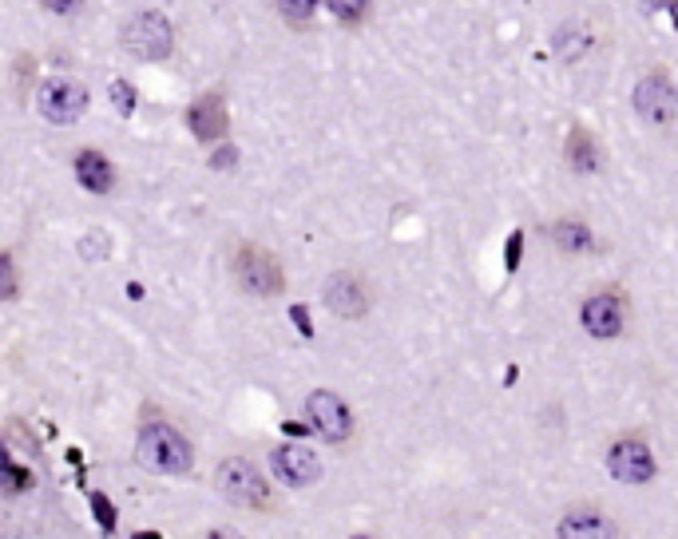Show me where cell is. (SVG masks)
Wrapping results in <instances>:
<instances>
[{
    "mask_svg": "<svg viewBox=\"0 0 678 539\" xmlns=\"http://www.w3.org/2000/svg\"><path fill=\"white\" fill-rule=\"evenodd\" d=\"M135 452H139V464H143V468H151V472H167V476L191 472V464H195L191 440H187L179 429H171L167 421H147V425L139 429Z\"/></svg>",
    "mask_w": 678,
    "mask_h": 539,
    "instance_id": "6da1fadb",
    "label": "cell"
},
{
    "mask_svg": "<svg viewBox=\"0 0 678 539\" xmlns=\"http://www.w3.org/2000/svg\"><path fill=\"white\" fill-rule=\"evenodd\" d=\"M230 274L238 282L242 294H254V298H278L286 290V270L282 262L266 250V246H254V242H238L234 254H230Z\"/></svg>",
    "mask_w": 678,
    "mask_h": 539,
    "instance_id": "7a4b0ae2",
    "label": "cell"
},
{
    "mask_svg": "<svg viewBox=\"0 0 678 539\" xmlns=\"http://www.w3.org/2000/svg\"><path fill=\"white\" fill-rule=\"evenodd\" d=\"M123 48L135 56V60H167L175 52V28L163 12H135L127 24H123Z\"/></svg>",
    "mask_w": 678,
    "mask_h": 539,
    "instance_id": "3957f363",
    "label": "cell"
},
{
    "mask_svg": "<svg viewBox=\"0 0 678 539\" xmlns=\"http://www.w3.org/2000/svg\"><path fill=\"white\" fill-rule=\"evenodd\" d=\"M215 480H219V492H223L230 504H242V508H266V504H270L266 480H262L258 468H254L250 460H242V456L223 460L219 472H215Z\"/></svg>",
    "mask_w": 678,
    "mask_h": 539,
    "instance_id": "277c9868",
    "label": "cell"
},
{
    "mask_svg": "<svg viewBox=\"0 0 678 539\" xmlns=\"http://www.w3.org/2000/svg\"><path fill=\"white\" fill-rule=\"evenodd\" d=\"M36 108L52 123H76L88 111V88L68 80V76H52L44 80V88L36 92Z\"/></svg>",
    "mask_w": 678,
    "mask_h": 539,
    "instance_id": "5b68a950",
    "label": "cell"
},
{
    "mask_svg": "<svg viewBox=\"0 0 678 539\" xmlns=\"http://www.w3.org/2000/svg\"><path fill=\"white\" fill-rule=\"evenodd\" d=\"M306 417H310V429L318 432L322 440H330V444H341V440L353 436V413L330 389H318V393L306 397Z\"/></svg>",
    "mask_w": 678,
    "mask_h": 539,
    "instance_id": "8992f818",
    "label": "cell"
},
{
    "mask_svg": "<svg viewBox=\"0 0 678 539\" xmlns=\"http://www.w3.org/2000/svg\"><path fill=\"white\" fill-rule=\"evenodd\" d=\"M635 111H639L647 123H655V127L675 123L678 88L671 84V76H667V72H651V76H643V80H639V88H635Z\"/></svg>",
    "mask_w": 678,
    "mask_h": 539,
    "instance_id": "52a82bcc",
    "label": "cell"
},
{
    "mask_svg": "<svg viewBox=\"0 0 678 539\" xmlns=\"http://www.w3.org/2000/svg\"><path fill=\"white\" fill-rule=\"evenodd\" d=\"M607 468H611V476L623 480V484H647V480L655 476V456H651V448H647L643 440L627 436V440H615V444H611Z\"/></svg>",
    "mask_w": 678,
    "mask_h": 539,
    "instance_id": "ba28073f",
    "label": "cell"
},
{
    "mask_svg": "<svg viewBox=\"0 0 678 539\" xmlns=\"http://www.w3.org/2000/svg\"><path fill=\"white\" fill-rule=\"evenodd\" d=\"M270 468H274V476H278L282 484H290V488H306V484H314V480L322 476V460H318L310 448H302V444H282V448H274V452H270Z\"/></svg>",
    "mask_w": 678,
    "mask_h": 539,
    "instance_id": "9c48e42d",
    "label": "cell"
},
{
    "mask_svg": "<svg viewBox=\"0 0 678 539\" xmlns=\"http://www.w3.org/2000/svg\"><path fill=\"white\" fill-rule=\"evenodd\" d=\"M326 306H330L338 318H345V322H357V318L369 314V286H365L357 274L338 270V274H330V282H326Z\"/></svg>",
    "mask_w": 678,
    "mask_h": 539,
    "instance_id": "30bf717a",
    "label": "cell"
},
{
    "mask_svg": "<svg viewBox=\"0 0 678 539\" xmlns=\"http://www.w3.org/2000/svg\"><path fill=\"white\" fill-rule=\"evenodd\" d=\"M579 318H583V329H587L591 337H603V341H607V337H619V333H623V325H627V306H623L619 294L603 290V294H595V298L583 302Z\"/></svg>",
    "mask_w": 678,
    "mask_h": 539,
    "instance_id": "8fae6325",
    "label": "cell"
},
{
    "mask_svg": "<svg viewBox=\"0 0 678 539\" xmlns=\"http://www.w3.org/2000/svg\"><path fill=\"white\" fill-rule=\"evenodd\" d=\"M226 123H230V115H226V100L219 92H207V96H199V100L187 108V127H191L195 139H203V143L223 139Z\"/></svg>",
    "mask_w": 678,
    "mask_h": 539,
    "instance_id": "7c38bea8",
    "label": "cell"
},
{
    "mask_svg": "<svg viewBox=\"0 0 678 539\" xmlns=\"http://www.w3.org/2000/svg\"><path fill=\"white\" fill-rule=\"evenodd\" d=\"M76 179L92 195H108L115 187V167L104 151H80L76 155Z\"/></svg>",
    "mask_w": 678,
    "mask_h": 539,
    "instance_id": "4fadbf2b",
    "label": "cell"
},
{
    "mask_svg": "<svg viewBox=\"0 0 678 539\" xmlns=\"http://www.w3.org/2000/svg\"><path fill=\"white\" fill-rule=\"evenodd\" d=\"M599 143H595V135L587 131V127H571V135H567V163H571V171H579V175H591V171H599Z\"/></svg>",
    "mask_w": 678,
    "mask_h": 539,
    "instance_id": "5bb4252c",
    "label": "cell"
},
{
    "mask_svg": "<svg viewBox=\"0 0 678 539\" xmlns=\"http://www.w3.org/2000/svg\"><path fill=\"white\" fill-rule=\"evenodd\" d=\"M615 528L603 520V512L595 508H579V512H567V520L560 524V536H611Z\"/></svg>",
    "mask_w": 678,
    "mask_h": 539,
    "instance_id": "9a60e30c",
    "label": "cell"
},
{
    "mask_svg": "<svg viewBox=\"0 0 678 539\" xmlns=\"http://www.w3.org/2000/svg\"><path fill=\"white\" fill-rule=\"evenodd\" d=\"M552 242H556L564 254H579V250L591 246V226L579 222V218H560V222L552 226Z\"/></svg>",
    "mask_w": 678,
    "mask_h": 539,
    "instance_id": "2e32d148",
    "label": "cell"
},
{
    "mask_svg": "<svg viewBox=\"0 0 678 539\" xmlns=\"http://www.w3.org/2000/svg\"><path fill=\"white\" fill-rule=\"evenodd\" d=\"M369 4H373V0H326V8L338 16L341 24H349V28H357V24L369 16Z\"/></svg>",
    "mask_w": 678,
    "mask_h": 539,
    "instance_id": "e0dca14e",
    "label": "cell"
},
{
    "mask_svg": "<svg viewBox=\"0 0 678 539\" xmlns=\"http://www.w3.org/2000/svg\"><path fill=\"white\" fill-rule=\"evenodd\" d=\"M322 0H278V12L290 20V24H306L314 12H318Z\"/></svg>",
    "mask_w": 678,
    "mask_h": 539,
    "instance_id": "ac0fdd59",
    "label": "cell"
},
{
    "mask_svg": "<svg viewBox=\"0 0 678 539\" xmlns=\"http://www.w3.org/2000/svg\"><path fill=\"white\" fill-rule=\"evenodd\" d=\"M20 290V278H16V266L8 254H0V302H12Z\"/></svg>",
    "mask_w": 678,
    "mask_h": 539,
    "instance_id": "d6986e66",
    "label": "cell"
},
{
    "mask_svg": "<svg viewBox=\"0 0 678 539\" xmlns=\"http://www.w3.org/2000/svg\"><path fill=\"white\" fill-rule=\"evenodd\" d=\"M0 480H8L12 488H28V472H24V468H16V464L8 460L4 444H0Z\"/></svg>",
    "mask_w": 678,
    "mask_h": 539,
    "instance_id": "ffe728a7",
    "label": "cell"
},
{
    "mask_svg": "<svg viewBox=\"0 0 678 539\" xmlns=\"http://www.w3.org/2000/svg\"><path fill=\"white\" fill-rule=\"evenodd\" d=\"M112 100H115V111H119V115H131V111H135V88H131V84H123V80H115Z\"/></svg>",
    "mask_w": 678,
    "mask_h": 539,
    "instance_id": "44dd1931",
    "label": "cell"
},
{
    "mask_svg": "<svg viewBox=\"0 0 678 539\" xmlns=\"http://www.w3.org/2000/svg\"><path fill=\"white\" fill-rule=\"evenodd\" d=\"M520 250H524V230H512V234H508V246H504V266H508V274H516Z\"/></svg>",
    "mask_w": 678,
    "mask_h": 539,
    "instance_id": "7402d4cb",
    "label": "cell"
},
{
    "mask_svg": "<svg viewBox=\"0 0 678 539\" xmlns=\"http://www.w3.org/2000/svg\"><path fill=\"white\" fill-rule=\"evenodd\" d=\"M48 12H56V16H72V12H80V4L84 0H40Z\"/></svg>",
    "mask_w": 678,
    "mask_h": 539,
    "instance_id": "603a6c76",
    "label": "cell"
},
{
    "mask_svg": "<svg viewBox=\"0 0 678 539\" xmlns=\"http://www.w3.org/2000/svg\"><path fill=\"white\" fill-rule=\"evenodd\" d=\"M92 504H96V508H100V520H104V528H108V532H112V528H115V512H112V504H108V500H104V496H92Z\"/></svg>",
    "mask_w": 678,
    "mask_h": 539,
    "instance_id": "cb8c5ba5",
    "label": "cell"
},
{
    "mask_svg": "<svg viewBox=\"0 0 678 539\" xmlns=\"http://www.w3.org/2000/svg\"><path fill=\"white\" fill-rule=\"evenodd\" d=\"M234 159H238V155H234V147H223V151H215L211 167H215V171H226V167H234Z\"/></svg>",
    "mask_w": 678,
    "mask_h": 539,
    "instance_id": "d4e9b609",
    "label": "cell"
},
{
    "mask_svg": "<svg viewBox=\"0 0 678 539\" xmlns=\"http://www.w3.org/2000/svg\"><path fill=\"white\" fill-rule=\"evenodd\" d=\"M294 318H298V329L310 333V322H306V306H294Z\"/></svg>",
    "mask_w": 678,
    "mask_h": 539,
    "instance_id": "484cf974",
    "label": "cell"
},
{
    "mask_svg": "<svg viewBox=\"0 0 678 539\" xmlns=\"http://www.w3.org/2000/svg\"><path fill=\"white\" fill-rule=\"evenodd\" d=\"M671 0H647V8H667Z\"/></svg>",
    "mask_w": 678,
    "mask_h": 539,
    "instance_id": "4316f807",
    "label": "cell"
},
{
    "mask_svg": "<svg viewBox=\"0 0 678 539\" xmlns=\"http://www.w3.org/2000/svg\"><path fill=\"white\" fill-rule=\"evenodd\" d=\"M671 16H675V28H678V0H671Z\"/></svg>",
    "mask_w": 678,
    "mask_h": 539,
    "instance_id": "83f0119b",
    "label": "cell"
}]
</instances>
